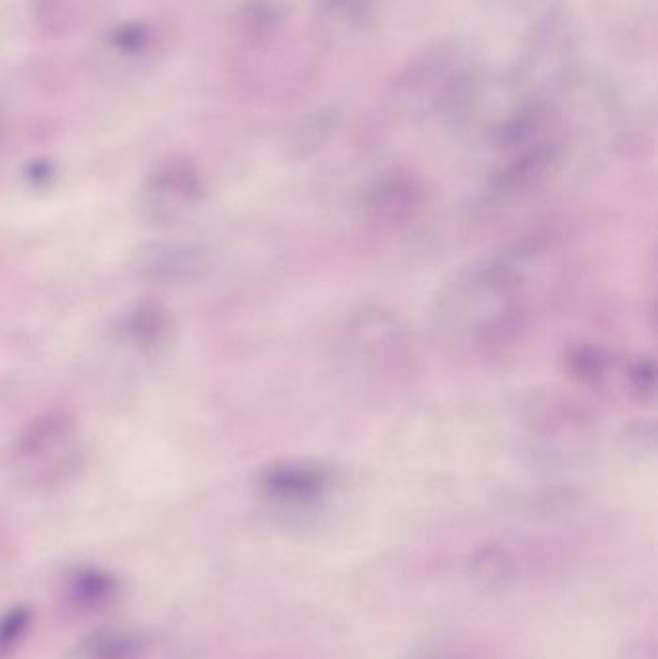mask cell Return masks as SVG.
I'll return each mask as SVG.
<instances>
[{
    "label": "cell",
    "instance_id": "4",
    "mask_svg": "<svg viewBox=\"0 0 658 659\" xmlns=\"http://www.w3.org/2000/svg\"><path fill=\"white\" fill-rule=\"evenodd\" d=\"M284 0H247L240 10V29L251 41H267L286 20Z\"/></svg>",
    "mask_w": 658,
    "mask_h": 659
},
{
    "label": "cell",
    "instance_id": "1",
    "mask_svg": "<svg viewBox=\"0 0 658 659\" xmlns=\"http://www.w3.org/2000/svg\"><path fill=\"white\" fill-rule=\"evenodd\" d=\"M577 33L564 10L525 27L520 51L510 70L512 87L527 101H543V95L566 83L576 66Z\"/></svg>",
    "mask_w": 658,
    "mask_h": 659
},
{
    "label": "cell",
    "instance_id": "3",
    "mask_svg": "<svg viewBox=\"0 0 658 659\" xmlns=\"http://www.w3.org/2000/svg\"><path fill=\"white\" fill-rule=\"evenodd\" d=\"M377 0H315L313 33L317 41L332 45L346 41L369 26Z\"/></svg>",
    "mask_w": 658,
    "mask_h": 659
},
{
    "label": "cell",
    "instance_id": "6",
    "mask_svg": "<svg viewBox=\"0 0 658 659\" xmlns=\"http://www.w3.org/2000/svg\"><path fill=\"white\" fill-rule=\"evenodd\" d=\"M114 45L126 51H141L151 43V31L143 24L138 26H124L122 29H116L112 37Z\"/></svg>",
    "mask_w": 658,
    "mask_h": 659
},
{
    "label": "cell",
    "instance_id": "5",
    "mask_svg": "<svg viewBox=\"0 0 658 659\" xmlns=\"http://www.w3.org/2000/svg\"><path fill=\"white\" fill-rule=\"evenodd\" d=\"M508 14L525 20L527 26L562 10V0H496Z\"/></svg>",
    "mask_w": 658,
    "mask_h": 659
},
{
    "label": "cell",
    "instance_id": "2",
    "mask_svg": "<svg viewBox=\"0 0 658 659\" xmlns=\"http://www.w3.org/2000/svg\"><path fill=\"white\" fill-rule=\"evenodd\" d=\"M82 461L76 424L64 415H49L31 424L16 448V463L35 478L68 475Z\"/></svg>",
    "mask_w": 658,
    "mask_h": 659
}]
</instances>
